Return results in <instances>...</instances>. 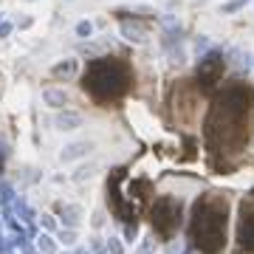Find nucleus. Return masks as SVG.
Masks as SVG:
<instances>
[{
    "instance_id": "obj_1",
    "label": "nucleus",
    "mask_w": 254,
    "mask_h": 254,
    "mask_svg": "<svg viewBox=\"0 0 254 254\" xmlns=\"http://www.w3.org/2000/svg\"><path fill=\"white\" fill-rule=\"evenodd\" d=\"M223 232H226V206L212 209L209 203H203V206L198 203L195 206V226H192L195 243L203 252H218L223 243Z\"/></svg>"
},
{
    "instance_id": "obj_2",
    "label": "nucleus",
    "mask_w": 254,
    "mask_h": 254,
    "mask_svg": "<svg viewBox=\"0 0 254 254\" xmlns=\"http://www.w3.org/2000/svg\"><path fill=\"white\" fill-rule=\"evenodd\" d=\"M175 223H178V203L173 198H161L153 209V226L167 235V232H173Z\"/></svg>"
},
{
    "instance_id": "obj_3",
    "label": "nucleus",
    "mask_w": 254,
    "mask_h": 254,
    "mask_svg": "<svg viewBox=\"0 0 254 254\" xmlns=\"http://www.w3.org/2000/svg\"><path fill=\"white\" fill-rule=\"evenodd\" d=\"M91 150H93V141H73V144H65L63 153H60V161L73 164V161H79V158H85Z\"/></svg>"
},
{
    "instance_id": "obj_4",
    "label": "nucleus",
    "mask_w": 254,
    "mask_h": 254,
    "mask_svg": "<svg viewBox=\"0 0 254 254\" xmlns=\"http://www.w3.org/2000/svg\"><path fill=\"white\" fill-rule=\"evenodd\" d=\"M57 130H63V133H73V130H79L82 127V116L79 113H73V110H60L54 119Z\"/></svg>"
},
{
    "instance_id": "obj_5",
    "label": "nucleus",
    "mask_w": 254,
    "mask_h": 254,
    "mask_svg": "<svg viewBox=\"0 0 254 254\" xmlns=\"http://www.w3.org/2000/svg\"><path fill=\"white\" fill-rule=\"evenodd\" d=\"M60 218H63L65 229H76L82 223V206H76V203H63L60 206Z\"/></svg>"
},
{
    "instance_id": "obj_6",
    "label": "nucleus",
    "mask_w": 254,
    "mask_h": 254,
    "mask_svg": "<svg viewBox=\"0 0 254 254\" xmlns=\"http://www.w3.org/2000/svg\"><path fill=\"white\" fill-rule=\"evenodd\" d=\"M43 102H46L48 108H54V110H65V105H68V93L60 91V88H46V91H43Z\"/></svg>"
},
{
    "instance_id": "obj_7",
    "label": "nucleus",
    "mask_w": 254,
    "mask_h": 254,
    "mask_svg": "<svg viewBox=\"0 0 254 254\" xmlns=\"http://www.w3.org/2000/svg\"><path fill=\"white\" fill-rule=\"evenodd\" d=\"M34 243H37V252L40 254H57V237L51 232H40Z\"/></svg>"
},
{
    "instance_id": "obj_8",
    "label": "nucleus",
    "mask_w": 254,
    "mask_h": 254,
    "mask_svg": "<svg viewBox=\"0 0 254 254\" xmlns=\"http://www.w3.org/2000/svg\"><path fill=\"white\" fill-rule=\"evenodd\" d=\"M96 170H99L96 164H82V167H76V170L71 173V181L73 184H85L88 178H93V173H96Z\"/></svg>"
},
{
    "instance_id": "obj_9",
    "label": "nucleus",
    "mask_w": 254,
    "mask_h": 254,
    "mask_svg": "<svg viewBox=\"0 0 254 254\" xmlns=\"http://www.w3.org/2000/svg\"><path fill=\"white\" fill-rule=\"evenodd\" d=\"M122 34L127 37V40H133V43H144V31L138 26H130V23H122Z\"/></svg>"
},
{
    "instance_id": "obj_10",
    "label": "nucleus",
    "mask_w": 254,
    "mask_h": 254,
    "mask_svg": "<svg viewBox=\"0 0 254 254\" xmlns=\"http://www.w3.org/2000/svg\"><path fill=\"white\" fill-rule=\"evenodd\" d=\"M76 240H79L76 229H65V226H63L60 232H57V243H63V246H73Z\"/></svg>"
},
{
    "instance_id": "obj_11",
    "label": "nucleus",
    "mask_w": 254,
    "mask_h": 254,
    "mask_svg": "<svg viewBox=\"0 0 254 254\" xmlns=\"http://www.w3.org/2000/svg\"><path fill=\"white\" fill-rule=\"evenodd\" d=\"M73 71H76V60H65V63H60V65L51 68L54 76H68V73H73Z\"/></svg>"
},
{
    "instance_id": "obj_12",
    "label": "nucleus",
    "mask_w": 254,
    "mask_h": 254,
    "mask_svg": "<svg viewBox=\"0 0 254 254\" xmlns=\"http://www.w3.org/2000/svg\"><path fill=\"white\" fill-rule=\"evenodd\" d=\"M91 252L93 254H108V240L99 237V235H93L91 237Z\"/></svg>"
},
{
    "instance_id": "obj_13",
    "label": "nucleus",
    "mask_w": 254,
    "mask_h": 254,
    "mask_svg": "<svg viewBox=\"0 0 254 254\" xmlns=\"http://www.w3.org/2000/svg\"><path fill=\"white\" fill-rule=\"evenodd\" d=\"M76 37H93V23L91 20H79V23H76Z\"/></svg>"
},
{
    "instance_id": "obj_14",
    "label": "nucleus",
    "mask_w": 254,
    "mask_h": 254,
    "mask_svg": "<svg viewBox=\"0 0 254 254\" xmlns=\"http://www.w3.org/2000/svg\"><path fill=\"white\" fill-rule=\"evenodd\" d=\"M246 3H252V0H229V3H223V14H232V11H240L246 6Z\"/></svg>"
},
{
    "instance_id": "obj_15",
    "label": "nucleus",
    "mask_w": 254,
    "mask_h": 254,
    "mask_svg": "<svg viewBox=\"0 0 254 254\" xmlns=\"http://www.w3.org/2000/svg\"><path fill=\"white\" fill-rule=\"evenodd\" d=\"M133 254H155V240H153V237H144V240H141V246H138Z\"/></svg>"
},
{
    "instance_id": "obj_16",
    "label": "nucleus",
    "mask_w": 254,
    "mask_h": 254,
    "mask_svg": "<svg viewBox=\"0 0 254 254\" xmlns=\"http://www.w3.org/2000/svg\"><path fill=\"white\" fill-rule=\"evenodd\" d=\"M40 226L46 229V232H60V229H57L54 215H40Z\"/></svg>"
},
{
    "instance_id": "obj_17",
    "label": "nucleus",
    "mask_w": 254,
    "mask_h": 254,
    "mask_svg": "<svg viewBox=\"0 0 254 254\" xmlns=\"http://www.w3.org/2000/svg\"><path fill=\"white\" fill-rule=\"evenodd\" d=\"M108 254H122V240L119 237H110L108 240Z\"/></svg>"
},
{
    "instance_id": "obj_18",
    "label": "nucleus",
    "mask_w": 254,
    "mask_h": 254,
    "mask_svg": "<svg viewBox=\"0 0 254 254\" xmlns=\"http://www.w3.org/2000/svg\"><path fill=\"white\" fill-rule=\"evenodd\" d=\"M136 235H138L136 223H133V226H130V223H127V226H125V243H133V240H136Z\"/></svg>"
},
{
    "instance_id": "obj_19",
    "label": "nucleus",
    "mask_w": 254,
    "mask_h": 254,
    "mask_svg": "<svg viewBox=\"0 0 254 254\" xmlns=\"http://www.w3.org/2000/svg\"><path fill=\"white\" fill-rule=\"evenodd\" d=\"M11 31H14V23H9V20H3V23H0V40H3V37H9Z\"/></svg>"
},
{
    "instance_id": "obj_20",
    "label": "nucleus",
    "mask_w": 254,
    "mask_h": 254,
    "mask_svg": "<svg viewBox=\"0 0 254 254\" xmlns=\"http://www.w3.org/2000/svg\"><path fill=\"white\" fill-rule=\"evenodd\" d=\"M91 223H93V226H96V229H99L102 223H105V215H102L99 209H96V212H93V218H91Z\"/></svg>"
},
{
    "instance_id": "obj_21",
    "label": "nucleus",
    "mask_w": 254,
    "mask_h": 254,
    "mask_svg": "<svg viewBox=\"0 0 254 254\" xmlns=\"http://www.w3.org/2000/svg\"><path fill=\"white\" fill-rule=\"evenodd\" d=\"M164 254H184V249L178 243H173V246H167V252H164Z\"/></svg>"
},
{
    "instance_id": "obj_22",
    "label": "nucleus",
    "mask_w": 254,
    "mask_h": 254,
    "mask_svg": "<svg viewBox=\"0 0 254 254\" xmlns=\"http://www.w3.org/2000/svg\"><path fill=\"white\" fill-rule=\"evenodd\" d=\"M195 48H198V51H206V48H209V40H206V37H200L198 46H195Z\"/></svg>"
},
{
    "instance_id": "obj_23",
    "label": "nucleus",
    "mask_w": 254,
    "mask_h": 254,
    "mask_svg": "<svg viewBox=\"0 0 254 254\" xmlns=\"http://www.w3.org/2000/svg\"><path fill=\"white\" fill-rule=\"evenodd\" d=\"M17 26H20V28H28V26H31V17H23V20L17 23Z\"/></svg>"
},
{
    "instance_id": "obj_24",
    "label": "nucleus",
    "mask_w": 254,
    "mask_h": 254,
    "mask_svg": "<svg viewBox=\"0 0 254 254\" xmlns=\"http://www.w3.org/2000/svg\"><path fill=\"white\" fill-rule=\"evenodd\" d=\"M73 254H93V252H91V249H76Z\"/></svg>"
},
{
    "instance_id": "obj_25",
    "label": "nucleus",
    "mask_w": 254,
    "mask_h": 254,
    "mask_svg": "<svg viewBox=\"0 0 254 254\" xmlns=\"http://www.w3.org/2000/svg\"><path fill=\"white\" fill-rule=\"evenodd\" d=\"M184 254H195V252H190V249H187V252H184Z\"/></svg>"
},
{
    "instance_id": "obj_26",
    "label": "nucleus",
    "mask_w": 254,
    "mask_h": 254,
    "mask_svg": "<svg viewBox=\"0 0 254 254\" xmlns=\"http://www.w3.org/2000/svg\"><path fill=\"white\" fill-rule=\"evenodd\" d=\"M60 254H73V252H60Z\"/></svg>"
},
{
    "instance_id": "obj_27",
    "label": "nucleus",
    "mask_w": 254,
    "mask_h": 254,
    "mask_svg": "<svg viewBox=\"0 0 254 254\" xmlns=\"http://www.w3.org/2000/svg\"><path fill=\"white\" fill-rule=\"evenodd\" d=\"M0 229H3V220H0Z\"/></svg>"
},
{
    "instance_id": "obj_28",
    "label": "nucleus",
    "mask_w": 254,
    "mask_h": 254,
    "mask_svg": "<svg viewBox=\"0 0 254 254\" xmlns=\"http://www.w3.org/2000/svg\"><path fill=\"white\" fill-rule=\"evenodd\" d=\"M0 23H3V17H0Z\"/></svg>"
}]
</instances>
